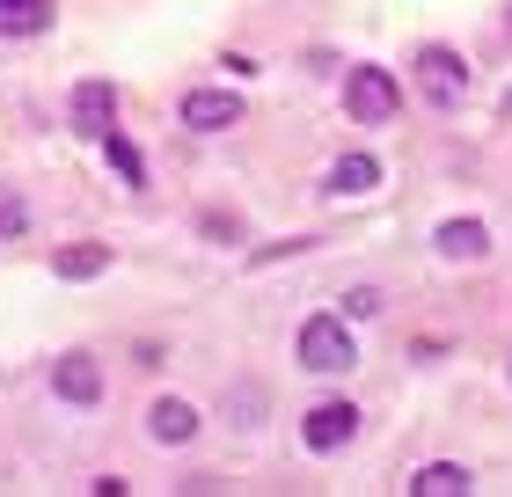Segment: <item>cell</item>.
<instances>
[{"instance_id":"12","label":"cell","mask_w":512,"mask_h":497,"mask_svg":"<svg viewBox=\"0 0 512 497\" xmlns=\"http://www.w3.org/2000/svg\"><path fill=\"white\" fill-rule=\"evenodd\" d=\"M52 30V0H0V37H37Z\"/></svg>"},{"instance_id":"8","label":"cell","mask_w":512,"mask_h":497,"mask_svg":"<svg viewBox=\"0 0 512 497\" xmlns=\"http://www.w3.org/2000/svg\"><path fill=\"white\" fill-rule=\"evenodd\" d=\"M432 249L447 256V264H476V256H491V227L483 220H447L432 234Z\"/></svg>"},{"instance_id":"16","label":"cell","mask_w":512,"mask_h":497,"mask_svg":"<svg viewBox=\"0 0 512 497\" xmlns=\"http://www.w3.org/2000/svg\"><path fill=\"white\" fill-rule=\"evenodd\" d=\"M344 315H352V322H374V315H381V293H374V286H352V293H344Z\"/></svg>"},{"instance_id":"9","label":"cell","mask_w":512,"mask_h":497,"mask_svg":"<svg viewBox=\"0 0 512 497\" xmlns=\"http://www.w3.org/2000/svg\"><path fill=\"white\" fill-rule=\"evenodd\" d=\"M147 432H154V446H191L198 439V410H191V402H176V395H161L147 410Z\"/></svg>"},{"instance_id":"13","label":"cell","mask_w":512,"mask_h":497,"mask_svg":"<svg viewBox=\"0 0 512 497\" xmlns=\"http://www.w3.org/2000/svg\"><path fill=\"white\" fill-rule=\"evenodd\" d=\"M417 497H469V468L461 461H432V468H417Z\"/></svg>"},{"instance_id":"15","label":"cell","mask_w":512,"mask_h":497,"mask_svg":"<svg viewBox=\"0 0 512 497\" xmlns=\"http://www.w3.org/2000/svg\"><path fill=\"white\" fill-rule=\"evenodd\" d=\"M22 234H30V205L0 183V242H22Z\"/></svg>"},{"instance_id":"1","label":"cell","mask_w":512,"mask_h":497,"mask_svg":"<svg viewBox=\"0 0 512 497\" xmlns=\"http://www.w3.org/2000/svg\"><path fill=\"white\" fill-rule=\"evenodd\" d=\"M293 351H300L308 373H352L359 366V344H352V329H344V315H308Z\"/></svg>"},{"instance_id":"14","label":"cell","mask_w":512,"mask_h":497,"mask_svg":"<svg viewBox=\"0 0 512 497\" xmlns=\"http://www.w3.org/2000/svg\"><path fill=\"white\" fill-rule=\"evenodd\" d=\"M103 154H110V169H118L132 191L147 183V169H139V154H132V139H125V132H103Z\"/></svg>"},{"instance_id":"11","label":"cell","mask_w":512,"mask_h":497,"mask_svg":"<svg viewBox=\"0 0 512 497\" xmlns=\"http://www.w3.org/2000/svg\"><path fill=\"white\" fill-rule=\"evenodd\" d=\"M52 271L74 278V286H88V278L110 271V249H103V242H66V249H52Z\"/></svg>"},{"instance_id":"7","label":"cell","mask_w":512,"mask_h":497,"mask_svg":"<svg viewBox=\"0 0 512 497\" xmlns=\"http://www.w3.org/2000/svg\"><path fill=\"white\" fill-rule=\"evenodd\" d=\"M110 117H118V88H110V81H81L74 88V132L81 139H103Z\"/></svg>"},{"instance_id":"2","label":"cell","mask_w":512,"mask_h":497,"mask_svg":"<svg viewBox=\"0 0 512 497\" xmlns=\"http://www.w3.org/2000/svg\"><path fill=\"white\" fill-rule=\"evenodd\" d=\"M344 110H352L359 125H388V117L403 110V81L381 74V66H352V74H344Z\"/></svg>"},{"instance_id":"17","label":"cell","mask_w":512,"mask_h":497,"mask_svg":"<svg viewBox=\"0 0 512 497\" xmlns=\"http://www.w3.org/2000/svg\"><path fill=\"white\" fill-rule=\"evenodd\" d=\"M205 234H213V242H242V220L235 212H205Z\"/></svg>"},{"instance_id":"3","label":"cell","mask_w":512,"mask_h":497,"mask_svg":"<svg viewBox=\"0 0 512 497\" xmlns=\"http://www.w3.org/2000/svg\"><path fill=\"white\" fill-rule=\"evenodd\" d=\"M417 88H425L432 110H454L461 96H469V66H461V52H447V44H425V52H417Z\"/></svg>"},{"instance_id":"10","label":"cell","mask_w":512,"mask_h":497,"mask_svg":"<svg viewBox=\"0 0 512 497\" xmlns=\"http://www.w3.org/2000/svg\"><path fill=\"white\" fill-rule=\"evenodd\" d=\"M374 183H381V161H374V154H344L337 169L322 176V191H330V198H366Z\"/></svg>"},{"instance_id":"4","label":"cell","mask_w":512,"mask_h":497,"mask_svg":"<svg viewBox=\"0 0 512 497\" xmlns=\"http://www.w3.org/2000/svg\"><path fill=\"white\" fill-rule=\"evenodd\" d=\"M227 125H242L235 88H191L183 96V132H227Z\"/></svg>"},{"instance_id":"5","label":"cell","mask_w":512,"mask_h":497,"mask_svg":"<svg viewBox=\"0 0 512 497\" xmlns=\"http://www.w3.org/2000/svg\"><path fill=\"white\" fill-rule=\"evenodd\" d=\"M52 395H59V402H74V410L103 402V366L88 359V351H66V359L52 366Z\"/></svg>"},{"instance_id":"6","label":"cell","mask_w":512,"mask_h":497,"mask_svg":"<svg viewBox=\"0 0 512 497\" xmlns=\"http://www.w3.org/2000/svg\"><path fill=\"white\" fill-rule=\"evenodd\" d=\"M352 432H359V410H352V402H315L308 424H300V439H308L315 454H337Z\"/></svg>"}]
</instances>
